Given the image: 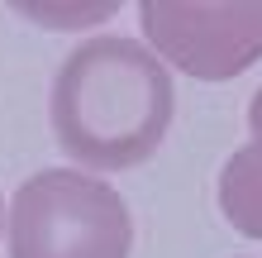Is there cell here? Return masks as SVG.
I'll return each mask as SVG.
<instances>
[{
	"instance_id": "1",
	"label": "cell",
	"mask_w": 262,
	"mask_h": 258,
	"mask_svg": "<svg viewBox=\"0 0 262 258\" xmlns=\"http://www.w3.org/2000/svg\"><path fill=\"white\" fill-rule=\"evenodd\" d=\"M172 77L134 38L81 43L53 82V134L91 172H124L158 153L172 125Z\"/></svg>"
},
{
	"instance_id": "2",
	"label": "cell",
	"mask_w": 262,
	"mask_h": 258,
	"mask_svg": "<svg viewBox=\"0 0 262 258\" xmlns=\"http://www.w3.org/2000/svg\"><path fill=\"white\" fill-rule=\"evenodd\" d=\"M134 220L110 182L48 168L10 206V258H129Z\"/></svg>"
},
{
	"instance_id": "6",
	"label": "cell",
	"mask_w": 262,
	"mask_h": 258,
	"mask_svg": "<svg viewBox=\"0 0 262 258\" xmlns=\"http://www.w3.org/2000/svg\"><path fill=\"white\" fill-rule=\"evenodd\" d=\"M0 220H5V206H0Z\"/></svg>"
},
{
	"instance_id": "3",
	"label": "cell",
	"mask_w": 262,
	"mask_h": 258,
	"mask_svg": "<svg viewBox=\"0 0 262 258\" xmlns=\"http://www.w3.org/2000/svg\"><path fill=\"white\" fill-rule=\"evenodd\" d=\"M138 19L152 48L200 82H229L262 57V0H234V5L143 0Z\"/></svg>"
},
{
	"instance_id": "5",
	"label": "cell",
	"mask_w": 262,
	"mask_h": 258,
	"mask_svg": "<svg viewBox=\"0 0 262 258\" xmlns=\"http://www.w3.org/2000/svg\"><path fill=\"white\" fill-rule=\"evenodd\" d=\"M248 125H253V134H262V86H257V96L248 105Z\"/></svg>"
},
{
	"instance_id": "4",
	"label": "cell",
	"mask_w": 262,
	"mask_h": 258,
	"mask_svg": "<svg viewBox=\"0 0 262 258\" xmlns=\"http://www.w3.org/2000/svg\"><path fill=\"white\" fill-rule=\"evenodd\" d=\"M220 210L234 230L262 239V139L243 144L220 172Z\"/></svg>"
}]
</instances>
